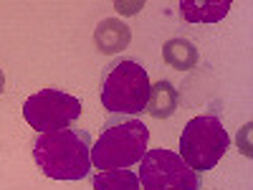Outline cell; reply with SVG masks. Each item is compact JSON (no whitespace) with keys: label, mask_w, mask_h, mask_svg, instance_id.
Here are the masks:
<instances>
[{"label":"cell","mask_w":253,"mask_h":190,"mask_svg":"<svg viewBox=\"0 0 253 190\" xmlns=\"http://www.w3.org/2000/svg\"><path fill=\"white\" fill-rule=\"evenodd\" d=\"M33 160L51 180H81L91 170V137L84 130L43 132L33 142Z\"/></svg>","instance_id":"1"},{"label":"cell","mask_w":253,"mask_h":190,"mask_svg":"<svg viewBox=\"0 0 253 190\" xmlns=\"http://www.w3.org/2000/svg\"><path fill=\"white\" fill-rule=\"evenodd\" d=\"M147 142H150V130L142 119H109L101 130V137L91 144V165L99 173L126 170L144 157Z\"/></svg>","instance_id":"2"},{"label":"cell","mask_w":253,"mask_h":190,"mask_svg":"<svg viewBox=\"0 0 253 190\" xmlns=\"http://www.w3.org/2000/svg\"><path fill=\"white\" fill-rule=\"evenodd\" d=\"M230 147V137L215 114L193 117L180 135V157L195 173H205L223 160Z\"/></svg>","instance_id":"3"},{"label":"cell","mask_w":253,"mask_h":190,"mask_svg":"<svg viewBox=\"0 0 253 190\" xmlns=\"http://www.w3.org/2000/svg\"><path fill=\"white\" fill-rule=\"evenodd\" d=\"M150 76L134 61H119L109 69L101 84V104L112 114H139L150 99Z\"/></svg>","instance_id":"4"},{"label":"cell","mask_w":253,"mask_h":190,"mask_svg":"<svg viewBox=\"0 0 253 190\" xmlns=\"http://www.w3.org/2000/svg\"><path fill=\"white\" fill-rule=\"evenodd\" d=\"M137 178L142 190H200L198 173L190 170L180 155L165 147L144 152Z\"/></svg>","instance_id":"5"},{"label":"cell","mask_w":253,"mask_h":190,"mask_svg":"<svg viewBox=\"0 0 253 190\" xmlns=\"http://www.w3.org/2000/svg\"><path fill=\"white\" fill-rule=\"evenodd\" d=\"M81 101L61 89H41L31 94L23 104V117L26 122L43 132H56V130H69V127L81 117Z\"/></svg>","instance_id":"6"},{"label":"cell","mask_w":253,"mask_h":190,"mask_svg":"<svg viewBox=\"0 0 253 190\" xmlns=\"http://www.w3.org/2000/svg\"><path fill=\"white\" fill-rule=\"evenodd\" d=\"M132 41V28L119 18H104L101 23L94 28V44L101 53L114 56L119 51H124Z\"/></svg>","instance_id":"7"},{"label":"cell","mask_w":253,"mask_h":190,"mask_svg":"<svg viewBox=\"0 0 253 190\" xmlns=\"http://www.w3.org/2000/svg\"><path fill=\"white\" fill-rule=\"evenodd\" d=\"M230 5V0H182L180 13L187 23H218Z\"/></svg>","instance_id":"8"},{"label":"cell","mask_w":253,"mask_h":190,"mask_svg":"<svg viewBox=\"0 0 253 190\" xmlns=\"http://www.w3.org/2000/svg\"><path fill=\"white\" fill-rule=\"evenodd\" d=\"M177 101H180V94L177 89L172 87L170 81L160 79L157 84L150 87V99H147V114L155 117V119H167L177 112Z\"/></svg>","instance_id":"9"},{"label":"cell","mask_w":253,"mask_h":190,"mask_svg":"<svg viewBox=\"0 0 253 190\" xmlns=\"http://www.w3.org/2000/svg\"><path fill=\"white\" fill-rule=\"evenodd\" d=\"M162 61L167 63L170 69H177V71H190L198 66V48L190 44L187 38H170L167 44L162 46Z\"/></svg>","instance_id":"10"},{"label":"cell","mask_w":253,"mask_h":190,"mask_svg":"<svg viewBox=\"0 0 253 190\" xmlns=\"http://www.w3.org/2000/svg\"><path fill=\"white\" fill-rule=\"evenodd\" d=\"M94 190H142V185L132 170H107L94 175Z\"/></svg>","instance_id":"11"},{"label":"cell","mask_w":253,"mask_h":190,"mask_svg":"<svg viewBox=\"0 0 253 190\" xmlns=\"http://www.w3.org/2000/svg\"><path fill=\"white\" fill-rule=\"evenodd\" d=\"M238 147H241V152H243L246 157L253 155V150H251V124H246L243 130L238 132Z\"/></svg>","instance_id":"12"},{"label":"cell","mask_w":253,"mask_h":190,"mask_svg":"<svg viewBox=\"0 0 253 190\" xmlns=\"http://www.w3.org/2000/svg\"><path fill=\"white\" fill-rule=\"evenodd\" d=\"M142 5H144V3H139V0H137V3H122V0H117V3H114L117 13H122V15H134Z\"/></svg>","instance_id":"13"},{"label":"cell","mask_w":253,"mask_h":190,"mask_svg":"<svg viewBox=\"0 0 253 190\" xmlns=\"http://www.w3.org/2000/svg\"><path fill=\"white\" fill-rule=\"evenodd\" d=\"M3 92H5V74L0 69V96H3Z\"/></svg>","instance_id":"14"}]
</instances>
